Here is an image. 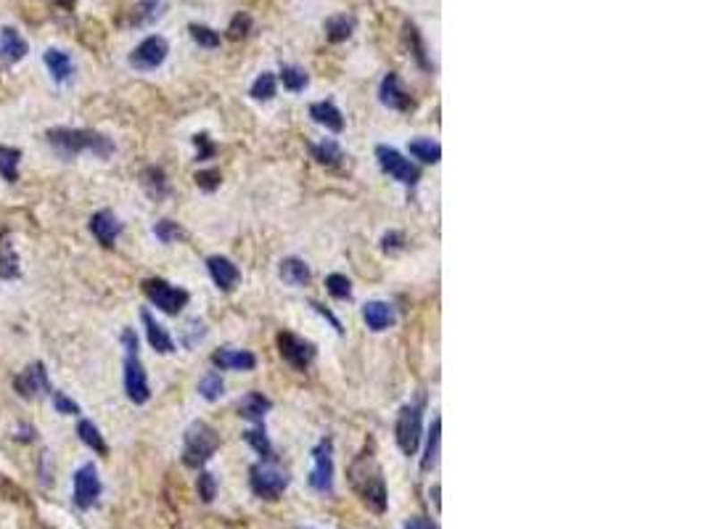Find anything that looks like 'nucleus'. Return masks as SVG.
<instances>
[{
    "label": "nucleus",
    "instance_id": "f257e3e1",
    "mask_svg": "<svg viewBox=\"0 0 706 529\" xmlns=\"http://www.w3.org/2000/svg\"><path fill=\"white\" fill-rule=\"evenodd\" d=\"M48 143L51 149L64 157V159H72L82 151H90L101 159L112 157L115 154V143L112 138L96 132V130H74V127H54L48 130Z\"/></svg>",
    "mask_w": 706,
    "mask_h": 529
},
{
    "label": "nucleus",
    "instance_id": "f03ea898",
    "mask_svg": "<svg viewBox=\"0 0 706 529\" xmlns=\"http://www.w3.org/2000/svg\"><path fill=\"white\" fill-rule=\"evenodd\" d=\"M350 482L357 490V495L362 498V503L376 511V514H384L387 511V487H384V476L379 464L370 458V453L360 456L350 466Z\"/></svg>",
    "mask_w": 706,
    "mask_h": 529
},
{
    "label": "nucleus",
    "instance_id": "7ed1b4c3",
    "mask_svg": "<svg viewBox=\"0 0 706 529\" xmlns=\"http://www.w3.org/2000/svg\"><path fill=\"white\" fill-rule=\"evenodd\" d=\"M122 342H124V392H127V397L135 405H143V403H149L151 389H149V379H146L143 363L138 357V337H135V331L127 328L122 334Z\"/></svg>",
    "mask_w": 706,
    "mask_h": 529
},
{
    "label": "nucleus",
    "instance_id": "20e7f679",
    "mask_svg": "<svg viewBox=\"0 0 706 529\" xmlns=\"http://www.w3.org/2000/svg\"><path fill=\"white\" fill-rule=\"evenodd\" d=\"M220 448V439L215 434V429L204 421H196L188 426L185 431V448H183V464L191 469L204 466Z\"/></svg>",
    "mask_w": 706,
    "mask_h": 529
},
{
    "label": "nucleus",
    "instance_id": "39448f33",
    "mask_svg": "<svg viewBox=\"0 0 706 529\" xmlns=\"http://www.w3.org/2000/svg\"><path fill=\"white\" fill-rule=\"evenodd\" d=\"M289 484V476L286 471H281L276 466V461H262L251 469V490L257 498H265V500H276Z\"/></svg>",
    "mask_w": 706,
    "mask_h": 529
},
{
    "label": "nucleus",
    "instance_id": "423d86ee",
    "mask_svg": "<svg viewBox=\"0 0 706 529\" xmlns=\"http://www.w3.org/2000/svg\"><path fill=\"white\" fill-rule=\"evenodd\" d=\"M143 294L149 296L151 304H157L162 312L167 315H177L185 304H188V292L177 289L173 284L162 281V278H149L143 281Z\"/></svg>",
    "mask_w": 706,
    "mask_h": 529
},
{
    "label": "nucleus",
    "instance_id": "0eeeda50",
    "mask_svg": "<svg viewBox=\"0 0 706 529\" xmlns=\"http://www.w3.org/2000/svg\"><path fill=\"white\" fill-rule=\"evenodd\" d=\"M421 421H423V400L405 405L397 418V445L405 456H415L421 442Z\"/></svg>",
    "mask_w": 706,
    "mask_h": 529
},
{
    "label": "nucleus",
    "instance_id": "6e6552de",
    "mask_svg": "<svg viewBox=\"0 0 706 529\" xmlns=\"http://www.w3.org/2000/svg\"><path fill=\"white\" fill-rule=\"evenodd\" d=\"M376 157H379L381 170L389 173L397 183H403V185H415V183H418V177H421L418 167L413 165L411 159H405L397 149L379 146V149H376Z\"/></svg>",
    "mask_w": 706,
    "mask_h": 529
},
{
    "label": "nucleus",
    "instance_id": "1a4fd4ad",
    "mask_svg": "<svg viewBox=\"0 0 706 529\" xmlns=\"http://www.w3.org/2000/svg\"><path fill=\"white\" fill-rule=\"evenodd\" d=\"M315 466L310 471V487L320 495L334 490V461H331V439H323L312 453Z\"/></svg>",
    "mask_w": 706,
    "mask_h": 529
},
{
    "label": "nucleus",
    "instance_id": "9d476101",
    "mask_svg": "<svg viewBox=\"0 0 706 529\" xmlns=\"http://www.w3.org/2000/svg\"><path fill=\"white\" fill-rule=\"evenodd\" d=\"M167 54H170V46H167V40L165 38H159V35H151V38H146L132 54H130V64L135 66V69H143V72H149V69H157V66H162L165 64V59H167Z\"/></svg>",
    "mask_w": 706,
    "mask_h": 529
},
{
    "label": "nucleus",
    "instance_id": "9b49d317",
    "mask_svg": "<svg viewBox=\"0 0 706 529\" xmlns=\"http://www.w3.org/2000/svg\"><path fill=\"white\" fill-rule=\"evenodd\" d=\"M101 495V479L93 464L80 466L74 474V503L77 508H90Z\"/></svg>",
    "mask_w": 706,
    "mask_h": 529
},
{
    "label": "nucleus",
    "instance_id": "f8f14e48",
    "mask_svg": "<svg viewBox=\"0 0 706 529\" xmlns=\"http://www.w3.org/2000/svg\"><path fill=\"white\" fill-rule=\"evenodd\" d=\"M13 389H16L21 397H27V400H32V397H38V395H46V392L51 389L46 365H43V363H32L27 371H21V373L13 379Z\"/></svg>",
    "mask_w": 706,
    "mask_h": 529
},
{
    "label": "nucleus",
    "instance_id": "ddd939ff",
    "mask_svg": "<svg viewBox=\"0 0 706 529\" xmlns=\"http://www.w3.org/2000/svg\"><path fill=\"white\" fill-rule=\"evenodd\" d=\"M278 347H281L284 360H289L299 371H304V368L315 360V347H312L310 342L294 337V334H281V337H278Z\"/></svg>",
    "mask_w": 706,
    "mask_h": 529
},
{
    "label": "nucleus",
    "instance_id": "4468645a",
    "mask_svg": "<svg viewBox=\"0 0 706 529\" xmlns=\"http://www.w3.org/2000/svg\"><path fill=\"white\" fill-rule=\"evenodd\" d=\"M90 234L96 235L104 246H115V241L122 234V223L117 220L115 212L109 209H101L90 218Z\"/></svg>",
    "mask_w": 706,
    "mask_h": 529
},
{
    "label": "nucleus",
    "instance_id": "2eb2a0df",
    "mask_svg": "<svg viewBox=\"0 0 706 529\" xmlns=\"http://www.w3.org/2000/svg\"><path fill=\"white\" fill-rule=\"evenodd\" d=\"M207 268H209V276H212V281L217 284V289L234 292L238 278H241V273H238V268H235L228 257H209V260H207Z\"/></svg>",
    "mask_w": 706,
    "mask_h": 529
},
{
    "label": "nucleus",
    "instance_id": "dca6fc26",
    "mask_svg": "<svg viewBox=\"0 0 706 529\" xmlns=\"http://www.w3.org/2000/svg\"><path fill=\"white\" fill-rule=\"evenodd\" d=\"M381 104L389 107V109H397V112L411 109V96L405 93V88H403L397 74H387L384 77V82H381Z\"/></svg>",
    "mask_w": 706,
    "mask_h": 529
},
{
    "label": "nucleus",
    "instance_id": "f3484780",
    "mask_svg": "<svg viewBox=\"0 0 706 529\" xmlns=\"http://www.w3.org/2000/svg\"><path fill=\"white\" fill-rule=\"evenodd\" d=\"M30 54V46L27 40L13 30V27H3L0 30V59L8 61V64H16Z\"/></svg>",
    "mask_w": 706,
    "mask_h": 529
},
{
    "label": "nucleus",
    "instance_id": "a211bd4d",
    "mask_svg": "<svg viewBox=\"0 0 706 529\" xmlns=\"http://www.w3.org/2000/svg\"><path fill=\"white\" fill-rule=\"evenodd\" d=\"M140 320H143V326H146V337H149V345L157 350V353L167 354L175 350V342H173V337L165 331V326L162 323H157L154 320V315L149 312V310H143L140 312Z\"/></svg>",
    "mask_w": 706,
    "mask_h": 529
},
{
    "label": "nucleus",
    "instance_id": "6ab92c4d",
    "mask_svg": "<svg viewBox=\"0 0 706 529\" xmlns=\"http://www.w3.org/2000/svg\"><path fill=\"white\" fill-rule=\"evenodd\" d=\"M362 318H365L368 328H373V331H387V328L395 323V310H392V304H387V302H368V304L362 307Z\"/></svg>",
    "mask_w": 706,
    "mask_h": 529
},
{
    "label": "nucleus",
    "instance_id": "aec40b11",
    "mask_svg": "<svg viewBox=\"0 0 706 529\" xmlns=\"http://www.w3.org/2000/svg\"><path fill=\"white\" fill-rule=\"evenodd\" d=\"M212 363L223 371H251L257 365V357L246 350H220L212 354Z\"/></svg>",
    "mask_w": 706,
    "mask_h": 529
},
{
    "label": "nucleus",
    "instance_id": "412c9836",
    "mask_svg": "<svg viewBox=\"0 0 706 529\" xmlns=\"http://www.w3.org/2000/svg\"><path fill=\"white\" fill-rule=\"evenodd\" d=\"M21 276V265H19V254L11 243V238L5 235L0 241V278L3 281H16Z\"/></svg>",
    "mask_w": 706,
    "mask_h": 529
},
{
    "label": "nucleus",
    "instance_id": "4be33fe9",
    "mask_svg": "<svg viewBox=\"0 0 706 529\" xmlns=\"http://www.w3.org/2000/svg\"><path fill=\"white\" fill-rule=\"evenodd\" d=\"M310 117L315 119L318 124H326L328 130L339 132L344 127V119H342V112L331 104V101H320V104H312L310 107Z\"/></svg>",
    "mask_w": 706,
    "mask_h": 529
},
{
    "label": "nucleus",
    "instance_id": "5701e85b",
    "mask_svg": "<svg viewBox=\"0 0 706 529\" xmlns=\"http://www.w3.org/2000/svg\"><path fill=\"white\" fill-rule=\"evenodd\" d=\"M43 61H46V66H48V72L54 74V80H56V82L69 80V77H72V72H74V64H72V59H69V54L56 51V48H48V51L43 54Z\"/></svg>",
    "mask_w": 706,
    "mask_h": 529
},
{
    "label": "nucleus",
    "instance_id": "b1692460",
    "mask_svg": "<svg viewBox=\"0 0 706 529\" xmlns=\"http://www.w3.org/2000/svg\"><path fill=\"white\" fill-rule=\"evenodd\" d=\"M281 278L289 286H304L310 281V268L299 257H289V260L281 262Z\"/></svg>",
    "mask_w": 706,
    "mask_h": 529
},
{
    "label": "nucleus",
    "instance_id": "393cba45",
    "mask_svg": "<svg viewBox=\"0 0 706 529\" xmlns=\"http://www.w3.org/2000/svg\"><path fill=\"white\" fill-rule=\"evenodd\" d=\"M268 411H270V400L262 397L259 392H251V395H246V397L238 403V413H241L243 418H249V421H262V415Z\"/></svg>",
    "mask_w": 706,
    "mask_h": 529
},
{
    "label": "nucleus",
    "instance_id": "a878e982",
    "mask_svg": "<svg viewBox=\"0 0 706 529\" xmlns=\"http://www.w3.org/2000/svg\"><path fill=\"white\" fill-rule=\"evenodd\" d=\"M19 162H21V151L11 149V146H0V175L8 183L19 180Z\"/></svg>",
    "mask_w": 706,
    "mask_h": 529
},
{
    "label": "nucleus",
    "instance_id": "bb28decb",
    "mask_svg": "<svg viewBox=\"0 0 706 529\" xmlns=\"http://www.w3.org/2000/svg\"><path fill=\"white\" fill-rule=\"evenodd\" d=\"M77 434H80V439H82L90 450L106 456V442H104V437H101V431H98V426H96L93 421H80V423H77Z\"/></svg>",
    "mask_w": 706,
    "mask_h": 529
},
{
    "label": "nucleus",
    "instance_id": "cd10ccee",
    "mask_svg": "<svg viewBox=\"0 0 706 529\" xmlns=\"http://www.w3.org/2000/svg\"><path fill=\"white\" fill-rule=\"evenodd\" d=\"M353 30H354V21L350 16H331V19L326 21V35H328L331 43H342V40H347V38L353 35Z\"/></svg>",
    "mask_w": 706,
    "mask_h": 529
},
{
    "label": "nucleus",
    "instance_id": "c85d7f7f",
    "mask_svg": "<svg viewBox=\"0 0 706 529\" xmlns=\"http://www.w3.org/2000/svg\"><path fill=\"white\" fill-rule=\"evenodd\" d=\"M411 154L415 159H421L423 165H437L442 159V149L434 141H413Z\"/></svg>",
    "mask_w": 706,
    "mask_h": 529
},
{
    "label": "nucleus",
    "instance_id": "c756f323",
    "mask_svg": "<svg viewBox=\"0 0 706 529\" xmlns=\"http://www.w3.org/2000/svg\"><path fill=\"white\" fill-rule=\"evenodd\" d=\"M439 429H442V423H439V418H434L431 431H429V442H426V456L421 461V469L423 471L431 469L437 464V458H439Z\"/></svg>",
    "mask_w": 706,
    "mask_h": 529
},
{
    "label": "nucleus",
    "instance_id": "7c9ffc66",
    "mask_svg": "<svg viewBox=\"0 0 706 529\" xmlns=\"http://www.w3.org/2000/svg\"><path fill=\"white\" fill-rule=\"evenodd\" d=\"M312 157L320 165H339L342 162V149H339L336 141H323V143L312 146Z\"/></svg>",
    "mask_w": 706,
    "mask_h": 529
},
{
    "label": "nucleus",
    "instance_id": "2f4dec72",
    "mask_svg": "<svg viewBox=\"0 0 706 529\" xmlns=\"http://www.w3.org/2000/svg\"><path fill=\"white\" fill-rule=\"evenodd\" d=\"M276 96V77L270 74V72H262L257 80H254V85H251V98H257V101H270Z\"/></svg>",
    "mask_w": 706,
    "mask_h": 529
},
{
    "label": "nucleus",
    "instance_id": "473e14b6",
    "mask_svg": "<svg viewBox=\"0 0 706 529\" xmlns=\"http://www.w3.org/2000/svg\"><path fill=\"white\" fill-rule=\"evenodd\" d=\"M223 389H225V384H223L220 373H207V376L199 381V395H201L204 400H217V397L223 395Z\"/></svg>",
    "mask_w": 706,
    "mask_h": 529
},
{
    "label": "nucleus",
    "instance_id": "72a5a7b5",
    "mask_svg": "<svg viewBox=\"0 0 706 529\" xmlns=\"http://www.w3.org/2000/svg\"><path fill=\"white\" fill-rule=\"evenodd\" d=\"M243 439L262 456V461H273V448H270V439L265 437V431H259V429H249L246 434H243Z\"/></svg>",
    "mask_w": 706,
    "mask_h": 529
},
{
    "label": "nucleus",
    "instance_id": "f704fd0d",
    "mask_svg": "<svg viewBox=\"0 0 706 529\" xmlns=\"http://www.w3.org/2000/svg\"><path fill=\"white\" fill-rule=\"evenodd\" d=\"M281 80H284V88L299 93V90L307 88V80H310V77H307V72L299 69V66H284V69H281Z\"/></svg>",
    "mask_w": 706,
    "mask_h": 529
},
{
    "label": "nucleus",
    "instance_id": "c9c22d12",
    "mask_svg": "<svg viewBox=\"0 0 706 529\" xmlns=\"http://www.w3.org/2000/svg\"><path fill=\"white\" fill-rule=\"evenodd\" d=\"M191 38H193L199 46H204V48H217V46H220V35H217L215 30L204 27V24H191Z\"/></svg>",
    "mask_w": 706,
    "mask_h": 529
},
{
    "label": "nucleus",
    "instance_id": "e433bc0d",
    "mask_svg": "<svg viewBox=\"0 0 706 529\" xmlns=\"http://www.w3.org/2000/svg\"><path fill=\"white\" fill-rule=\"evenodd\" d=\"M326 289L336 296V299H350V294H353V284H350V278H344V276H339V273H334V276L326 278Z\"/></svg>",
    "mask_w": 706,
    "mask_h": 529
},
{
    "label": "nucleus",
    "instance_id": "4c0bfd02",
    "mask_svg": "<svg viewBox=\"0 0 706 529\" xmlns=\"http://www.w3.org/2000/svg\"><path fill=\"white\" fill-rule=\"evenodd\" d=\"M146 188H149V193H151V196L162 199V196L167 193L165 173H162V170H157V167H151V170L146 173Z\"/></svg>",
    "mask_w": 706,
    "mask_h": 529
},
{
    "label": "nucleus",
    "instance_id": "58836bf2",
    "mask_svg": "<svg viewBox=\"0 0 706 529\" xmlns=\"http://www.w3.org/2000/svg\"><path fill=\"white\" fill-rule=\"evenodd\" d=\"M154 234H157V238H159L162 243H173V241H177V238H183L180 226H177V223H173V220H162V223H157Z\"/></svg>",
    "mask_w": 706,
    "mask_h": 529
},
{
    "label": "nucleus",
    "instance_id": "ea45409f",
    "mask_svg": "<svg viewBox=\"0 0 706 529\" xmlns=\"http://www.w3.org/2000/svg\"><path fill=\"white\" fill-rule=\"evenodd\" d=\"M215 492H217L215 476H212V474H201V476H199V498H201L204 503H212V500H215Z\"/></svg>",
    "mask_w": 706,
    "mask_h": 529
},
{
    "label": "nucleus",
    "instance_id": "a19ab883",
    "mask_svg": "<svg viewBox=\"0 0 706 529\" xmlns=\"http://www.w3.org/2000/svg\"><path fill=\"white\" fill-rule=\"evenodd\" d=\"M251 30V19L246 16V13H238V16H234V21H231V38L234 40H238V38H246V32Z\"/></svg>",
    "mask_w": 706,
    "mask_h": 529
},
{
    "label": "nucleus",
    "instance_id": "79ce46f5",
    "mask_svg": "<svg viewBox=\"0 0 706 529\" xmlns=\"http://www.w3.org/2000/svg\"><path fill=\"white\" fill-rule=\"evenodd\" d=\"M405 32H408V43H411L413 51H415L413 56L421 61V66H429V61H426V56H423L426 51H423V43H421V38H418V30H415L413 24H408V30H405Z\"/></svg>",
    "mask_w": 706,
    "mask_h": 529
},
{
    "label": "nucleus",
    "instance_id": "37998d69",
    "mask_svg": "<svg viewBox=\"0 0 706 529\" xmlns=\"http://www.w3.org/2000/svg\"><path fill=\"white\" fill-rule=\"evenodd\" d=\"M196 183H199V188H204V191H215V188L220 185V173H217V170H204V173L196 175Z\"/></svg>",
    "mask_w": 706,
    "mask_h": 529
},
{
    "label": "nucleus",
    "instance_id": "c03bdc74",
    "mask_svg": "<svg viewBox=\"0 0 706 529\" xmlns=\"http://www.w3.org/2000/svg\"><path fill=\"white\" fill-rule=\"evenodd\" d=\"M54 405H56V411L66 413V415H77L80 413V405L74 400H69L66 395H61V392H54Z\"/></svg>",
    "mask_w": 706,
    "mask_h": 529
},
{
    "label": "nucleus",
    "instance_id": "a18cd8bd",
    "mask_svg": "<svg viewBox=\"0 0 706 529\" xmlns=\"http://www.w3.org/2000/svg\"><path fill=\"white\" fill-rule=\"evenodd\" d=\"M193 143H196V149H199V157H196L199 162H204V159H209V157L215 154V146L209 143V138H207V135H196V138H193Z\"/></svg>",
    "mask_w": 706,
    "mask_h": 529
},
{
    "label": "nucleus",
    "instance_id": "49530a36",
    "mask_svg": "<svg viewBox=\"0 0 706 529\" xmlns=\"http://www.w3.org/2000/svg\"><path fill=\"white\" fill-rule=\"evenodd\" d=\"M403 249V235L387 234L384 235V252H400Z\"/></svg>",
    "mask_w": 706,
    "mask_h": 529
},
{
    "label": "nucleus",
    "instance_id": "de8ad7c7",
    "mask_svg": "<svg viewBox=\"0 0 706 529\" xmlns=\"http://www.w3.org/2000/svg\"><path fill=\"white\" fill-rule=\"evenodd\" d=\"M405 529H439L431 519H423V516H415L411 522H405Z\"/></svg>",
    "mask_w": 706,
    "mask_h": 529
},
{
    "label": "nucleus",
    "instance_id": "09e8293b",
    "mask_svg": "<svg viewBox=\"0 0 706 529\" xmlns=\"http://www.w3.org/2000/svg\"><path fill=\"white\" fill-rule=\"evenodd\" d=\"M56 3H61V5H72L74 0H56Z\"/></svg>",
    "mask_w": 706,
    "mask_h": 529
}]
</instances>
